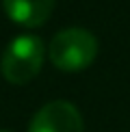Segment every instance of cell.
Masks as SVG:
<instances>
[{
  "label": "cell",
  "instance_id": "2",
  "mask_svg": "<svg viewBox=\"0 0 130 132\" xmlns=\"http://www.w3.org/2000/svg\"><path fill=\"white\" fill-rule=\"evenodd\" d=\"M43 43L35 35H20L4 48L0 71L11 85H26L41 69Z\"/></svg>",
  "mask_w": 130,
  "mask_h": 132
},
{
  "label": "cell",
  "instance_id": "1",
  "mask_svg": "<svg viewBox=\"0 0 130 132\" xmlns=\"http://www.w3.org/2000/svg\"><path fill=\"white\" fill-rule=\"evenodd\" d=\"M98 54V41L85 28H65L50 41L48 56L61 71H80L93 63Z\"/></svg>",
  "mask_w": 130,
  "mask_h": 132
},
{
  "label": "cell",
  "instance_id": "4",
  "mask_svg": "<svg viewBox=\"0 0 130 132\" xmlns=\"http://www.w3.org/2000/svg\"><path fill=\"white\" fill-rule=\"evenodd\" d=\"M56 0H2L4 13L9 15L15 24L35 28L52 15Z\"/></svg>",
  "mask_w": 130,
  "mask_h": 132
},
{
  "label": "cell",
  "instance_id": "3",
  "mask_svg": "<svg viewBox=\"0 0 130 132\" xmlns=\"http://www.w3.org/2000/svg\"><path fill=\"white\" fill-rule=\"evenodd\" d=\"M28 132H83V117L74 104L54 100L35 113Z\"/></svg>",
  "mask_w": 130,
  "mask_h": 132
}]
</instances>
